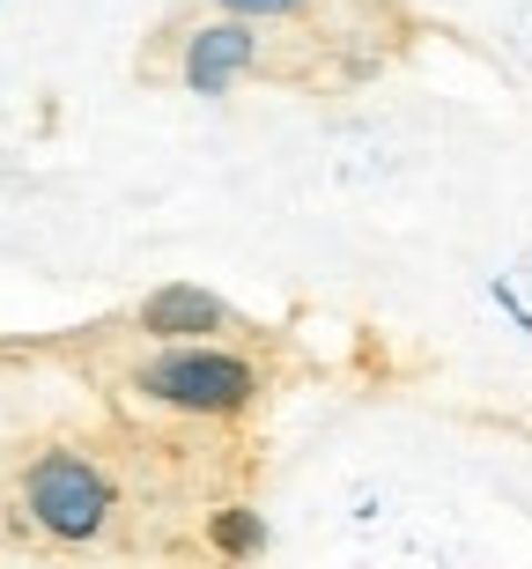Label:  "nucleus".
Returning <instances> with one entry per match:
<instances>
[{
    "instance_id": "20e7f679",
    "label": "nucleus",
    "mask_w": 532,
    "mask_h": 569,
    "mask_svg": "<svg viewBox=\"0 0 532 569\" xmlns=\"http://www.w3.org/2000/svg\"><path fill=\"white\" fill-rule=\"evenodd\" d=\"M214 326H230V311H222L208 289H192V281H171V289H155L149 303H141V333L185 340V333H214Z\"/></svg>"
},
{
    "instance_id": "f257e3e1",
    "label": "nucleus",
    "mask_w": 532,
    "mask_h": 569,
    "mask_svg": "<svg viewBox=\"0 0 532 569\" xmlns=\"http://www.w3.org/2000/svg\"><path fill=\"white\" fill-rule=\"evenodd\" d=\"M141 392L163 407H185V415H237V407H252L259 378L252 362L222 356V348H171L141 370Z\"/></svg>"
},
{
    "instance_id": "f03ea898",
    "label": "nucleus",
    "mask_w": 532,
    "mask_h": 569,
    "mask_svg": "<svg viewBox=\"0 0 532 569\" xmlns=\"http://www.w3.org/2000/svg\"><path fill=\"white\" fill-rule=\"evenodd\" d=\"M22 496H30V518H38L44 532H60V540H89V532H104V518H111V481L82 451H44V459L30 466Z\"/></svg>"
},
{
    "instance_id": "7ed1b4c3",
    "label": "nucleus",
    "mask_w": 532,
    "mask_h": 569,
    "mask_svg": "<svg viewBox=\"0 0 532 569\" xmlns=\"http://www.w3.org/2000/svg\"><path fill=\"white\" fill-rule=\"evenodd\" d=\"M244 67H252V30H244V22H214V30H200V38L185 44V82L200 89V97H222Z\"/></svg>"
},
{
    "instance_id": "39448f33",
    "label": "nucleus",
    "mask_w": 532,
    "mask_h": 569,
    "mask_svg": "<svg viewBox=\"0 0 532 569\" xmlns=\"http://www.w3.org/2000/svg\"><path fill=\"white\" fill-rule=\"evenodd\" d=\"M214 540H222L230 555H252L259 540H267V532H259V518H252V510H222V518H214Z\"/></svg>"
},
{
    "instance_id": "423d86ee",
    "label": "nucleus",
    "mask_w": 532,
    "mask_h": 569,
    "mask_svg": "<svg viewBox=\"0 0 532 569\" xmlns=\"http://www.w3.org/2000/svg\"><path fill=\"white\" fill-rule=\"evenodd\" d=\"M230 16H297L303 0H222Z\"/></svg>"
}]
</instances>
